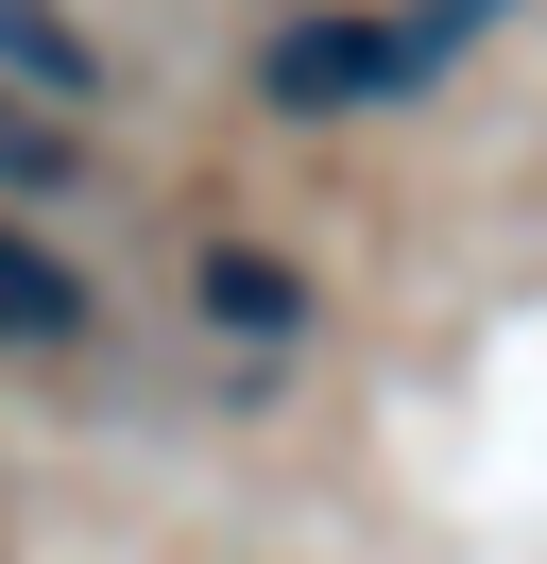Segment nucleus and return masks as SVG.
Returning a JSON list of instances; mask_svg holds the SVG:
<instances>
[{"label": "nucleus", "instance_id": "1", "mask_svg": "<svg viewBox=\"0 0 547 564\" xmlns=\"http://www.w3.org/2000/svg\"><path fill=\"white\" fill-rule=\"evenodd\" d=\"M513 0H325V18H274L257 35V104L274 120H394L496 35Z\"/></svg>", "mask_w": 547, "mask_h": 564}, {"label": "nucleus", "instance_id": "4", "mask_svg": "<svg viewBox=\"0 0 547 564\" xmlns=\"http://www.w3.org/2000/svg\"><path fill=\"white\" fill-rule=\"evenodd\" d=\"M68 188H86V120H52V104L0 86V206H68Z\"/></svg>", "mask_w": 547, "mask_h": 564}, {"label": "nucleus", "instance_id": "5", "mask_svg": "<svg viewBox=\"0 0 547 564\" xmlns=\"http://www.w3.org/2000/svg\"><path fill=\"white\" fill-rule=\"evenodd\" d=\"M205 325H223V343H291L308 274H291V257H205Z\"/></svg>", "mask_w": 547, "mask_h": 564}, {"label": "nucleus", "instance_id": "2", "mask_svg": "<svg viewBox=\"0 0 547 564\" xmlns=\"http://www.w3.org/2000/svg\"><path fill=\"white\" fill-rule=\"evenodd\" d=\"M0 86L52 120H103V52L68 35V0H0Z\"/></svg>", "mask_w": 547, "mask_h": 564}, {"label": "nucleus", "instance_id": "3", "mask_svg": "<svg viewBox=\"0 0 547 564\" xmlns=\"http://www.w3.org/2000/svg\"><path fill=\"white\" fill-rule=\"evenodd\" d=\"M86 325H103V291L68 274L34 223H0V343H18V359H52V343H86Z\"/></svg>", "mask_w": 547, "mask_h": 564}]
</instances>
